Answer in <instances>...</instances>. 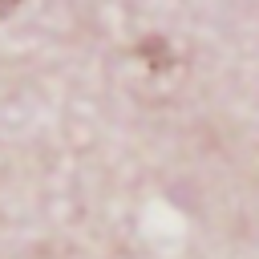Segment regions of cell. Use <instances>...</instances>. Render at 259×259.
I'll use <instances>...</instances> for the list:
<instances>
[{
  "instance_id": "1",
  "label": "cell",
  "mask_w": 259,
  "mask_h": 259,
  "mask_svg": "<svg viewBox=\"0 0 259 259\" xmlns=\"http://www.w3.org/2000/svg\"><path fill=\"white\" fill-rule=\"evenodd\" d=\"M138 53L150 61V69H166L170 65V53H166V40H158V36H146L142 45H138Z\"/></svg>"
},
{
  "instance_id": "2",
  "label": "cell",
  "mask_w": 259,
  "mask_h": 259,
  "mask_svg": "<svg viewBox=\"0 0 259 259\" xmlns=\"http://www.w3.org/2000/svg\"><path fill=\"white\" fill-rule=\"evenodd\" d=\"M12 4H16V0H0V12H8V8H12Z\"/></svg>"
}]
</instances>
